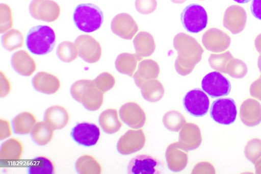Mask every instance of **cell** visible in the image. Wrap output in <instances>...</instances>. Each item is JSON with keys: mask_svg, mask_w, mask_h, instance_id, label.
I'll list each match as a JSON object with an SVG mask.
<instances>
[{"mask_svg": "<svg viewBox=\"0 0 261 174\" xmlns=\"http://www.w3.org/2000/svg\"><path fill=\"white\" fill-rule=\"evenodd\" d=\"M53 130L45 121L37 122L31 131V136L35 143L39 145H45L52 139Z\"/></svg>", "mask_w": 261, "mask_h": 174, "instance_id": "obj_23", "label": "cell"}, {"mask_svg": "<svg viewBox=\"0 0 261 174\" xmlns=\"http://www.w3.org/2000/svg\"><path fill=\"white\" fill-rule=\"evenodd\" d=\"M73 19L79 30L91 33L100 27L103 16L101 10L96 5L90 3L81 4L76 7Z\"/></svg>", "mask_w": 261, "mask_h": 174, "instance_id": "obj_3", "label": "cell"}, {"mask_svg": "<svg viewBox=\"0 0 261 174\" xmlns=\"http://www.w3.org/2000/svg\"><path fill=\"white\" fill-rule=\"evenodd\" d=\"M164 126L171 131L177 132L186 122L183 116L175 111L167 112L163 117Z\"/></svg>", "mask_w": 261, "mask_h": 174, "instance_id": "obj_28", "label": "cell"}, {"mask_svg": "<svg viewBox=\"0 0 261 174\" xmlns=\"http://www.w3.org/2000/svg\"><path fill=\"white\" fill-rule=\"evenodd\" d=\"M22 145L20 141L14 138L4 141L1 147L0 159L4 163L14 162L21 157Z\"/></svg>", "mask_w": 261, "mask_h": 174, "instance_id": "obj_20", "label": "cell"}, {"mask_svg": "<svg viewBox=\"0 0 261 174\" xmlns=\"http://www.w3.org/2000/svg\"><path fill=\"white\" fill-rule=\"evenodd\" d=\"M69 120L66 110L60 106H53L47 108L44 114V121L54 130L64 128Z\"/></svg>", "mask_w": 261, "mask_h": 174, "instance_id": "obj_18", "label": "cell"}, {"mask_svg": "<svg viewBox=\"0 0 261 174\" xmlns=\"http://www.w3.org/2000/svg\"><path fill=\"white\" fill-rule=\"evenodd\" d=\"M23 37L22 33L17 30L11 29L2 36V43L3 47L9 51L21 47Z\"/></svg>", "mask_w": 261, "mask_h": 174, "instance_id": "obj_26", "label": "cell"}, {"mask_svg": "<svg viewBox=\"0 0 261 174\" xmlns=\"http://www.w3.org/2000/svg\"><path fill=\"white\" fill-rule=\"evenodd\" d=\"M98 121L102 130L109 134L117 132L121 127L117 111L115 109H109L102 112L99 116Z\"/></svg>", "mask_w": 261, "mask_h": 174, "instance_id": "obj_21", "label": "cell"}, {"mask_svg": "<svg viewBox=\"0 0 261 174\" xmlns=\"http://www.w3.org/2000/svg\"><path fill=\"white\" fill-rule=\"evenodd\" d=\"M234 1L235 2L239 3V4H245L247 3H248L251 0H232Z\"/></svg>", "mask_w": 261, "mask_h": 174, "instance_id": "obj_36", "label": "cell"}, {"mask_svg": "<svg viewBox=\"0 0 261 174\" xmlns=\"http://www.w3.org/2000/svg\"><path fill=\"white\" fill-rule=\"evenodd\" d=\"M162 163L147 155H139L133 158L127 165L129 174H159L162 173Z\"/></svg>", "mask_w": 261, "mask_h": 174, "instance_id": "obj_9", "label": "cell"}, {"mask_svg": "<svg viewBox=\"0 0 261 174\" xmlns=\"http://www.w3.org/2000/svg\"><path fill=\"white\" fill-rule=\"evenodd\" d=\"M11 64L14 70L23 76H31L36 69L34 60L23 50L17 51L12 55Z\"/></svg>", "mask_w": 261, "mask_h": 174, "instance_id": "obj_17", "label": "cell"}, {"mask_svg": "<svg viewBox=\"0 0 261 174\" xmlns=\"http://www.w3.org/2000/svg\"><path fill=\"white\" fill-rule=\"evenodd\" d=\"M34 89L40 92L51 94L59 89L60 83L58 78L50 73L41 71L35 75L32 79Z\"/></svg>", "mask_w": 261, "mask_h": 174, "instance_id": "obj_16", "label": "cell"}, {"mask_svg": "<svg viewBox=\"0 0 261 174\" xmlns=\"http://www.w3.org/2000/svg\"><path fill=\"white\" fill-rule=\"evenodd\" d=\"M29 12L35 19L52 22L59 17L60 8L52 0H32L29 5Z\"/></svg>", "mask_w": 261, "mask_h": 174, "instance_id": "obj_8", "label": "cell"}, {"mask_svg": "<svg viewBox=\"0 0 261 174\" xmlns=\"http://www.w3.org/2000/svg\"><path fill=\"white\" fill-rule=\"evenodd\" d=\"M180 145L177 142L170 144L166 152V157L169 168L173 171L182 170L187 165V154L178 150Z\"/></svg>", "mask_w": 261, "mask_h": 174, "instance_id": "obj_19", "label": "cell"}, {"mask_svg": "<svg viewBox=\"0 0 261 174\" xmlns=\"http://www.w3.org/2000/svg\"><path fill=\"white\" fill-rule=\"evenodd\" d=\"M71 135L77 143L85 146H91L97 142L100 131L94 123L82 122L78 123L72 129Z\"/></svg>", "mask_w": 261, "mask_h": 174, "instance_id": "obj_11", "label": "cell"}, {"mask_svg": "<svg viewBox=\"0 0 261 174\" xmlns=\"http://www.w3.org/2000/svg\"><path fill=\"white\" fill-rule=\"evenodd\" d=\"M58 57L64 62H70L75 59L78 53L74 43L70 41L60 43L57 49Z\"/></svg>", "mask_w": 261, "mask_h": 174, "instance_id": "obj_27", "label": "cell"}, {"mask_svg": "<svg viewBox=\"0 0 261 174\" xmlns=\"http://www.w3.org/2000/svg\"><path fill=\"white\" fill-rule=\"evenodd\" d=\"M180 20L183 27L188 32L196 34L206 27L208 16L202 6L191 4L183 10L180 14Z\"/></svg>", "mask_w": 261, "mask_h": 174, "instance_id": "obj_4", "label": "cell"}, {"mask_svg": "<svg viewBox=\"0 0 261 174\" xmlns=\"http://www.w3.org/2000/svg\"><path fill=\"white\" fill-rule=\"evenodd\" d=\"M10 89V84L6 77H3L1 73V97L6 96L9 92Z\"/></svg>", "mask_w": 261, "mask_h": 174, "instance_id": "obj_34", "label": "cell"}, {"mask_svg": "<svg viewBox=\"0 0 261 174\" xmlns=\"http://www.w3.org/2000/svg\"><path fill=\"white\" fill-rule=\"evenodd\" d=\"M244 153L249 160L255 163L261 157V140L253 139L248 142Z\"/></svg>", "mask_w": 261, "mask_h": 174, "instance_id": "obj_29", "label": "cell"}, {"mask_svg": "<svg viewBox=\"0 0 261 174\" xmlns=\"http://www.w3.org/2000/svg\"><path fill=\"white\" fill-rule=\"evenodd\" d=\"M237 115L234 101L231 98H218L213 102L210 109V115L216 122L228 125L234 122Z\"/></svg>", "mask_w": 261, "mask_h": 174, "instance_id": "obj_6", "label": "cell"}, {"mask_svg": "<svg viewBox=\"0 0 261 174\" xmlns=\"http://www.w3.org/2000/svg\"><path fill=\"white\" fill-rule=\"evenodd\" d=\"M94 86L102 92L110 90L114 85L113 77L108 72H102L93 80Z\"/></svg>", "mask_w": 261, "mask_h": 174, "instance_id": "obj_30", "label": "cell"}, {"mask_svg": "<svg viewBox=\"0 0 261 174\" xmlns=\"http://www.w3.org/2000/svg\"><path fill=\"white\" fill-rule=\"evenodd\" d=\"M240 117L244 125L253 127L261 122V105L256 100L248 99L240 107Z\"/></svg>", "mask_w": 261, "mask_h": 174, "instance_id": "obj_14", "label": "cell"}, {"mask_svg": "<svg viewBox=\"0 0 261 174\" xmlns=\"http://www.w3.org/2000/svg\"><path fill=\"white\" fill-rule=\"evenodd\" d=\"M25 43L32 54L46 55L51 52L56 43V35L52 28L44 25L32 27L27 35Z\"/></svg>", "mask_w": 261, "mask_h": 174, "instance_id": "obj_1", "label": "cell"}, {"mask_svg": "<svg viewBox=\"0 0 261 174\" xmlns=\"http://www.w3.org/2000/svg\"><path fill=\"white\" fill-rule=\"evenodd\" d=\"M78 55L89 63L97 62L101 57V48L98 41L87 35L79 36L74 41Z\"/></svg>", "mask_w": 261, "mask_h": 174, "instance_id": "obj_10", "label": "cell"}, {"mask_svg": "<svg viewBox=\"0 0 261 174\" xmlns=\"http://www.w3.org/2000/svg\"><path fill=\"white\" fill-rule=\"evenodd\" d=\"M75 169L79 173L98 174L101 173L100 164L94 158L89 155L79 157L75 163Z\"/></svg>", "mask_w": 261, "mask_h": 174, "instance_id": "obj_24", "label": "cell"}, {"mask_svg": "<svg viewBox=\"0 0 261 174\" xmlns=\"http://www.w3.org/2000/svg\"><path fill=\"white\" fill-rule=\"evenodd\" d=\"M250 10L255 18L261 20V0H252Z\"/></svg>", "mask_w": 261, "mask_h": 174, "instance_id": "obj_33", "label": "cell"}, {"mask_svg": "<svg viewBox=\"0 0 261 174\" xmlns=\"http://www.w3.org/2000/svg\"><path fill=\"white\" fill-rule=\"evenodd\" d=\"M201 142L200 131L195 124L185 125L179 134V143L186 151L197 148Z\"/></svg>", "mask_w": 261, "mask_h": 174, "instance_id": "obj_15", "label": "cell"}, {"mask_svg": "<svg viewBox=\"0 0 261 174\" xmlns=\"http://www.w3.org/2000/svg\"><path fill=\"white\" fill-rule=\"evenodd\" d=\"M186 110L195 117H201L208 112L210 100L203 91L195 88L188 91L183 98Z\"/></svg>", "mask_w": 261, "mask_h": 174, "instance_id": "obj_7", "label": "cell"}, {"mask_svg": "<svg viewBox=\"0 0 261 174\" xmlns=\"http://www.w3.org/2000/svg\"><path fill=\"white\" fill-rule=\"evenodd\" d=\"M0 138L1 140L6 139L11 135V131L9 122L1 119L0 122Z\"/></svg>", "mask_w": 261, "mask_h": 174, "instance_id": "obj_32", "label": "cell"}, {"mask_svg": "<svg viewBox=\"0 0 261 174\" xmlns=\"http://www.w3.org/2000/svg\"><path fill=\"white\" fill-rule=\"evenodd\" d=\"M256 173H261V159L259 160L255 164Z\"/></svg>", "mask_w": 261, "mask_h": 174, "instance_id": "obj_35", "label": "cell"}, {"mask_svg": "<svg viewBox=\"0 0 261 174\" xmlns=\"http://www.w3.org/2000/svg\"><path fill=\"white\" fill-rule=\"evenodd\" d=\"M119 115L121 120L132 128L142 127L145 121L144 112L134 103H128L122 106L119 110Z\"/></svg>", "mask_w": 261, "mask_h": 174, "instance_id": "obj_13", "label": "cell"}, {"mask_svg": "<svg viewBox=\"0 0 261 174\" xmlns=\"http://www.w3.org/2000/svg\"><path fill=\"white\" fill-rule=\"evenodd\" d=\"M35 116L29 112H23L12 120L14 132L18 135H25L31 132L36 123Z\"/></svg>", "mask_w": 261, "mask_h": 174, "instance_id": "obj_22", "label": "cell"}, {"mask_svg": "<svg viewBox=\"0 0 261 174\" xmlns=\"http://www.w3.org/2000/svg\"><path fill=\"white\" fill-rule=\"evenodd\" d=\"M202 90L212 98L228 95L231 90L229 80L218 71L206 74L201 81Z\"/></svg>", "mask_w": 261, "mask_h": 174, "instance_id": "obj_5", "label": "cell"}, {"mask_svg": "<svg viewBox=\"0 0 261 174\" xmlns=\"http://www.w3.org/2000/svg\"><path fill=\"white\" fill-rule=\"evenodd\" d=\"M1 33L9 30L12 26L11 11L9 6L5 4L0 5Z\"/></svg>", "mask_w": 261, "mask_h": 174, "instance_id": "obj_31", "label": "cell"}, {"mask_svg": "<svg viewBox=\"0 0 261 174\" xmlns=\"http://www.w3.org/2000/svg\"><path fill=\"white\" fill-rule=\"evenodd\" d=\"M70 93L75 101L91 111L98 110L103 102V92L94 86L93 80H80L75 82L71 86Z\"/></svg>", "mask_w": 261, "mask_h": 174, "instance_id": "obj_2", "label": "cell"}, {"mask_svg": "<svg viewBox=\"0 0 261 174\" xmlns=\"http://www.w3.org/2000/svg\"><path fill=\"white\" fill-rule=\"evenodd\" d=\"M54 172L52 162L45 157L34 158L28 166V173L30 174H52Z\"/></svg>", "mask_w": 261, "mask_h": 174, "instance_id": "obj_25", "label": "cell"}, {"mask_svg": "<svg viewBox=\"0 0 261 174\" xmlns=\"http://www.w3.org/2000/svg\"><path fill=\"white\" fill-rule=\"evenodd\" d=\"M145 141L142 130H128L118 141L117 150L122 155L134 153L143 147Z\"/></svg>", "mask_w": 261, "mask_h": 174, "instance_id": "obj_12", "label": "cell"}]
</instances>
